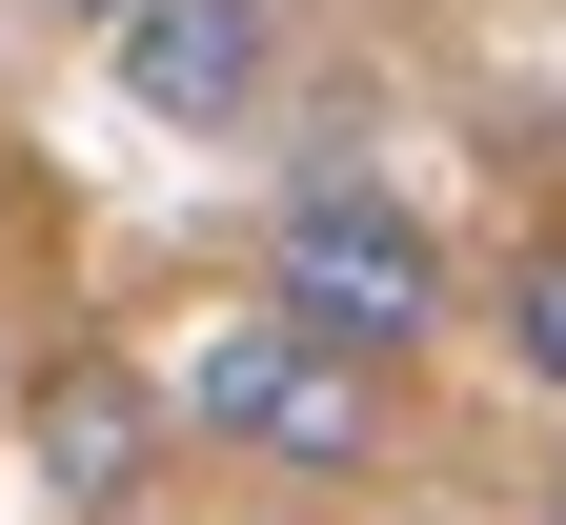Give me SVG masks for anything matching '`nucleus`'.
<instances>
[{"mask_svg": "<svg viewBox=\"0 0 566 525\" xmlns=\"http://www.w3.org/2000/svg\"><path fill=\"white\" fill-rule=\"evenodd\" d=\"M163 385H182L202 444H243V465H283V485L385 465V364H365V344H324V324H283L263 283H243V304H202V344L163 364Z\"/></svg>", "mask_w": 566, "mask_h": 525, "instance_id": "obj_1", "label": "nucleus"}, {"mask_svg": "<svg viewBox=\"0 0 566 525\" xmlns=\"http://www.w3.org/2000/svg\"><path fill=\"white\" fill-rule=\"evenodd\" d=\"M263 304L324 324V344H365V364H405L424 324H446V243H424L385 182H283V222H263Z\"/></svg>", "mask_w": 566, "mask_h": 525, "instance_id": "obj_2", "label": "nucleus"}, {"mask_svg": "<svg viewBox=\"0 0 566 525\" xmlns=\"http://www.w3.org/2000/svg\"><path fill=\"white\" fill-rule=\"evenodd\" d=\"M21 465H41V505L142 525L163 465H182V385H163V364H122V344H41V364H21Z\"/></svg>", "mask_w": 566, "mask_h": 525, "instance_id": "obj_3", "label": "nucleus"}, {"mask_svg": "<svg viewBox=\"0 0 566 525\" xmlns=\"http://www.w3.org/2000/svg\"><path fill=\"white\" fill-rule=\"evenodd\" d=\"M102 61H122V102H142V122L223 141V122H263V82H283V0H122Z\"/></svg>", "mask_w": 566, "mask_h": 525, "instance_id": "obj_4", "label": "nucleus"}, {"mask_svg": "<svg viewBox=\"0 0 566 525\" xmlns=\"http://www.w3.org/2000/svg\"><path fill=\"white\" fill-rule=\"evenodd\" d=\"M485 344H506V364H526V385L566 405V222H526V243H506V263H485Z\"/></svg>", "mask_w": 566, "mask_h": 525, "instance_id": "obj_5", "label": "nucleus"}, {"mask_svg": "<svg viewBox=\"0 0 566 525\" xmlns=\"http://www.w3.org/2000/svg\"><path fill=\"white\" fill-rule=\"evenodd\" d=\"M82 21H122V0H82Z\"/></svg>", "mask_w": 566, "mask_h": 525, "instance_id": "obj_6", "label": "nucleus"}, {"mask_svg": "<svg viewBox=\"0 0 566 525\" xmlns=\"http://www.w3.org/2000/svg\"><path fill=\"white\" fill-rule=\"evenodd\" d=\"M546 525H566V485H546Z\"/></svg>", "mask_w": 566, "mask_h": 525, "instance_id": "obj_7", "label": "nucleus"}]
</instances>
